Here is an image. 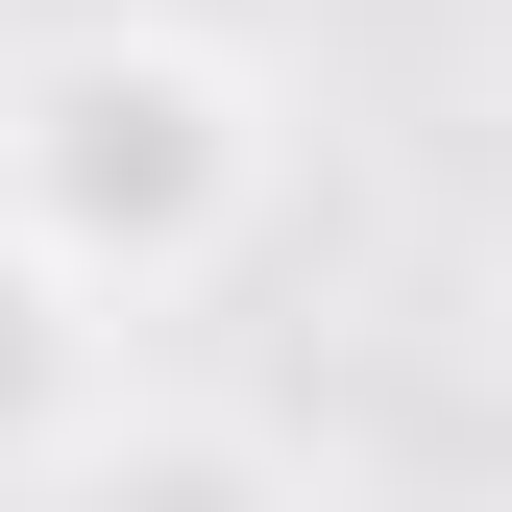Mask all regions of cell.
Here are the masks:
<instances>
[{"label":"cell","mask_w":512,"mask_h":512,"mask_svg":"<svg viewBox=\"0 0 512 512\" xmlns=\"http://www.w3.org/2000/svg\"><path fill=\"white\" fill-rule=\"evenodd\" d=\"M244 171H269V147H244V98L196 74V49H74V74H25V220H49L74 293L196 269Z\"/></svg>","instance_id":"obj_1"}]
</instances>
